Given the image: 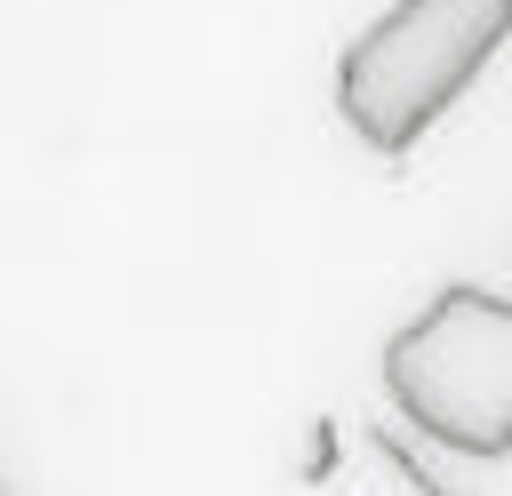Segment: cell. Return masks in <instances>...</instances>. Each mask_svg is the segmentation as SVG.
Instances as JSON below:
<instances>
[{
  "instance_id": "obj_1",
  "label": "cell",
  "mask_w": 512,
  "mask_h": 496,
  "mask_svg": "<svg viewBox=\"0 0 512 496\" xmlns=\"http://www.w3.org/2000/svg\"><path fill=\"white\" fill-rule=\"evenodd\" d=\"M512 40V0H392L336 56V112L368 152H408Z\"/></svg>"
},
{
  "instance_id": "obj_3",
  "label": "cell",
  "mask_w": 512,
  "mask_h": 496,
  "mask_svg": "<svg viewBox=\"0 0 512 496\" xmlns=\"http://www.w3.org/2000/svg\"><path fill=\"white\" fill-rule=\"evenodd\" d=\"M296 496H440V480H432L400 440H384V432H368V424H352V432H344V424H320Z\"/></svg>"
},
{
  "instance_id": "obj_2",
  "label": "cell",
  "mask_w": 512,
  "mask_h": 496,
  "mask_svg": "<svg viewBox=\"0 0 512 496\" xmlns=\"http://www.w3.org/2000/svg\"><path fill=\"white\" fill-rule=\"evenodd\" d=\"M384 384L416 416V432L464 456H504L512 448V296L440 288L432 312H416L392 336Z\"/></svg>"
}]
</instances>
